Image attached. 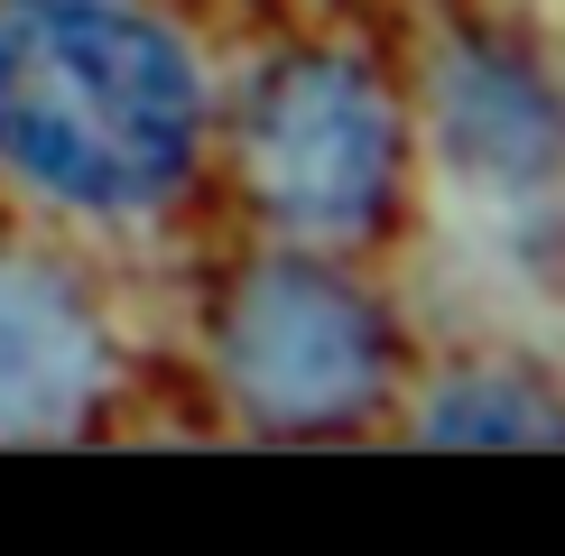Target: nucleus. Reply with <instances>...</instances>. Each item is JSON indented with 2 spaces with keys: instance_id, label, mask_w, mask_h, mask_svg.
<instances>
[{
  "instance_id": "nucleus-3",
  "label": "nucleus",
  "mask_w": 565,
  "mask_h": 556,
  "mask_svg": "<svg viewBox=\"0 0 565 556\" xmlns=\"http://www.w3.org/2000/svg\"><path fill=\"white\" fill-rule=\"evenodd\" d=\"M223 362H232V389L269 427H343L381 399L390 334L371 316V297H352L334 269L269 260L242 278V297L223 316Z\"/></svg>"
},
{
  "instance_id": "nucleus-4",
  "label": "nucleus",
  "mask_w": 565,
  "mask_h": 556,
  "mask_svg": "<svg viewBox=\"0 0 565 556\" xmlns=\"http://www.w3.org/2000/svg\"><path fill=\"white\" fill-rule=\"evenodd\" d=\"M103 381V334L84 297L46 269H0V436L56 427Z\"/></svg>"
},
{
  "instance_id": "nucleus-2",
  "label": "nucleus",
  "mask_w": 565,
  "mask_h": 556,
  "mask_svg": "<svg viewBox=\"0 0 565 556\" xmlns=\"http://www.w3.org/2000/svg\"><path fill=\"white\" fill-rule=\"evenodd\" d=\"M250 185L278 223L297 232H371L390 214L398 185V121L352 65L306 56L250 93V130H242Z\"/></svg>"
},
{
  "instance_id": "nucleus-1",
  "label": "nucleus",
  "mask_w": 565,
  "mask_h": 556,
  "mask_svg": "<svg viewBox=\"0 0 565 556\" xmlns=\"http://www.w3.org/2000/svg\"><path fill=\"white\" fill-rule=\"evenodd\" d=\"M195 65L111 0H0V158L84 214H139L195 168Z\"/></svg>"
}]
</instances>
